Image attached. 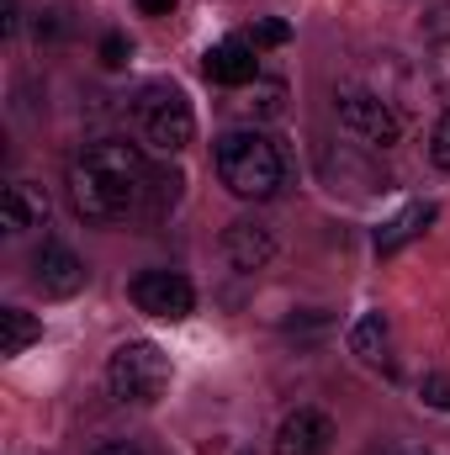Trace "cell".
<instances>
[{
  "instance_id": "6da1fadb",
  "label": "cell",
  "mask_w": 450,
  "mask_h": 455,
  "mask_svg": "<svg viewBox=\"0 0 450 455\" xmlns=\"http://www.w3.org/2000/svg\"><path fill=\"white\" fill-rule=\"evenodd\" d=\"M149 159L127 138H96L75 164H69V202L91 223H117L143 207L149 196Z\"/></svg>"
},
{
  "instance_id": "ac0fdd59",
  "label": "cell",
  "mask_w": 450,
  "mask_h": 455,
  "mask_svg": "<svg viewBox=\"0 0 450 455\" xmlns=\"http://www.w3.org/2000/svg\"><path fill=\"white\" fill-rule=\"evenodd\" d=\"M430 159L450 175V112L440 116V122H435V132H430Z\"/></svg>"
},
{
  "instance_id": "2e32d148",
  "label": "cell",
  "mask_w": 450,
  "mask_h": 455,
  "mask_svg": "<svg viewBox=\"0 0 450 455\" xmlns=\"http://www.w3.org/2000/svg\"><path fill=\"white\" fill-rule=\"evenodd\" d=\"M244 112L265 116V122H270V116H281V112H286V85H276V80H270V85H254V101H244Z\"/></svg>"
},
{
  "instance_id": "5bb4252c",
  "label": "cell",
  "mask_w": 450,
  "mask_h": 455,
  "mask_svg": "<svg viewBox=\"0 0 450 455\" xmlns=\"http://www.w3.org/2000/svg\"><path fill=\"white\" fill-rule=\"evenodd\" d=\"M382 344H387V318H382V313H360L355 329H350V349H355L360 360H376Z\"/></svg>"
},
{
  "instance_id": "7402d4cb",
  "label": "cell",
  "mask_w": 450,
  "mask_h": 455,
  "mask_svg": "<svg viewBox=\"0 0 450 455\" xmlns=\"http://www.w3.org/2000/svg\"><path fill=\"white\" fill-rule=\"evenodd\" d=\"M91 455H143V451H138V445H122V440H117V445H96Z\"/></svg>"
},
{
  "instance_id": "ffe728a7",
  "label": "cell",
  "mask_w": 450,
  "mask_h": 455,
  "mask_svg": "<svg viewBox=\"0 0 450 455\" xmlns=\"http://www.w3.org/2000/svg\"><path fill=\"white\" fill-rule=\"evenodd\" d=\"M127 53H133V48H127V37H122V32H107V37H101V64H107V69H122V64H127Z\"/></svg>"
},
{
  "instance_id": "44dd1931",
  "label": "cell",
  "mask_w": 450,
  "mask_h": 455,
  "mask_svg": "<svg viewBox=\"0 0 450 455\" xmlns=\"http://www.w3.org/2000/svg\"><path fill=\"white\" fill-rule=\"evenodd\" d=\"M138 11H143V16H170L175 0H138Z\"/></svg>"
},
{
  "instance_id": "5b68a950",
  "label": "cell",
  "mask_w": 450,
  "mask_h": 455,
  "mask_svg": "<svg viewBox=\"0 0 450 455\" xmlns=\"http://www.w3.org/2000/svg\"><path fill=\"white\" fill-rule=\"evenodd\" d=\"M334 112H339V127H344L350 138L371 143V148H392V143L403 138V122H398V112H392L376 91H339V96H334Z\"/></svg>"
},
{
  "instance_id": "30bf717a",
  "label": "cell",
  "mask_w": 450,
  "mask_h": 455,
  "mask_svg": "<svg viewBox=\"0 0 450 455\" xmlns=\"http://www.w3.org/2000/svg\"><path fill=\"white\" fill-rule=\"evenodd\" d=\"M202 69H207V80L223 85V91H244V85H254V80H260L254 43H244V37H223V43H213L207 59H202Z\"/></svg>"
},
{
  "instance_id": "3957f363",
  "label": "cell",
  "mask_w": 450,
  "mask_h": 455,
  "mask_svg": "<svg viewBox=\"0 0 450 455\" xmlns=\"http://www.w3.org/2000/svg\"><path fill=\"white\" fill-rule=\"evenodd\" d=\"M107 387H112L117 403H138V408L159 403L170 387V355L149 339L117 344L112 360H107Z\"/></svg>"
},
{
  "instance_id": "e0dca14e",
  "label": "cell",
  "mask_w": 450,
  "mask_h": 455,
  "mask_svg": "<svg viewBox=\"0 0 450 455\" xmlns=\"http://www.w3.org/2000/svg\"><path fill=\"white\" fill-rule=\"evenodd\" d=\"M249 43H254V48H281V43H292V27H286V21H276V16H265V21H254Z\"/></svg>"
},
{
  "instance_id": "7a4b0ae2",
  "label": "cell",
  "mask_w": 450,
  "mask_h": 455,
  "mask_svg": "<svg viewBox=\"0 0 450 455\" xmlns=\"http://www.w3.org/2000/svg\"><path fill=\"white\" fill-rule=\"evenodd\" d=\"M213 164H218V180H223L238 202H270V196L286 186V159H281V148H276L265 132H254V127L223 132L218 148H213Z\"/></svg>"
},
{
  "instance_id": "4fadbf2b",
  "label": "cell",
  "mask_w": 450,
  "mask_h": 455,
  "mask_svg": "<svg viewBox=\"0 0 450 455\" xmlns=\"http://www.w3.org/2000/svg\"><path fill=\"white\" fill-rule=\"evenodd\" d=\"M37 339H43V323L32 313H21V307L0 313V355H21L27 344H37Z\"/></svg>"
},
{
  "instance_id": "277c9868",
  "label": "cell",
  "mask_w": 450,
  "mask_h": 455,
  "mask_svg": "<svg viewBox=\"0 0 450 455\" xmlns=\"http://www.w3.org/2000/svg\"><path fill=\"white\" fill-rule=\"evenodd\" d=\"M133 116H138V132L159 154H181L197 138V116H191V101L181 85H143L133 101Z\"/></svg>"
},
{
  "instance_id": "8992f818",
  "label": "cell",
  "mask_w": 450,
  "mask_h": 455,
  "mask_svg": "<svg viewBox=\"0 0 450 455\" xmlns=\"http://www.w3.org/2000/svg\"><path fill=\"white\" fill-rule=\"evenodd\" d=\"M127 297H133L138 313L165 318V323H181V318H191V307H197V286H191L181 270H143V275H133Z\"/></svg>"
},
{
  "instance_id": "9a60e30c",
  "label": "cell",
  "mask_w": 450,
  "mask_h": 455,
  "mask_svg": "<svg viewBox=\"0 0 450 455\" xmlns=\"http://www.w3.org/2000/svg\"><path fill=\"white\" fill-rule=\"evenodd\" d=\"M181 186H186V180H181V170H154V175H149V196H143L149 207H143V212L165 218V212L181 202Z\"/></svg>"
},
{
  "instance_id": "7c38bea8",
  "label": "cell",
  "mask_w": 450,
  "mask_h": 455,
  "mask_svg": "<svg viewBox=\"0 0 450 455\" xmlns=\"http://www.w3.org/2000/svg\"><path fill=\"white\" fill-rule=\"evenodd\" d=\"M430 223H435V207H430V202H414V207H403L392 223L376 233V254H398L403 243H414V238H419Z\"/></svg>"
},
{
  "instance_id": "603a6c76",
  "label": "cell",
  "mask_w": 450,
  "mask_h": 455,
  "mask_svg": "<svg viewBox=\"0 0 450 455\" xmlns=\"http://www.w3.org/2000/svg\"><path fill=\"white\" fill-rule=\"evenodd\" d=\"M0 11H5V16H0V27H5V32H16V0H0Z\"/></svg>"
},
{
  "instance_id": "9c48e42d",
  "label": "cell",
  "mask_w": 450,
  "mask_h": 455,
  "mask_svg": "<svg viewBox=\"0 0 450 455\" xmlns=\"http://www.w3.org/2000/svg\"><path fill=\"white\" fill-rule=\"evenodd\" d=\"M223 254H228L233 270L254 275V270H265L276 259V233L260 223V218H238V223L223 228Z\"/></svg>"
},
{
  "instance_id": "d6986e66",
  "label": "cell",
  "mask_w": 450,
  "mask_h": 455,
  "mask_svg": "<svg viewBox=\"0 0 450 455\" xmlns=\"http://www.w3.org/2000/svg\"><path fill=\"white\" fill-rule=\"evenodd\" d=\"M419 397H424L430 408H446L450 413V376H424V381H419Z\"/></svg>"
},
{
  "instance_id": "ba28073f",
  "label": "cell",
  "mask_w": 450,
  "mask_h": 455,
  "mask_svg": "<svg viewBox=\"0 0 450 455\" xmlns=\"http://www.w3.org/2000/svg\"><path fill=\"white\" fill-rule=\"evenodd\" d=\"M32 281L43 286V297H75L80 286H85V259L75 254V249H64V243H43L37 254H32Z\"/></svg>"
},
{
  "instance_id": "8fae6325",
  "label": "cell",
  "mask_w": 450,
  "mask_h": 455,
  "mask_svg": "<svg viewBox=\"0 0 450 455\" xmlns=\"http://www.w3.org/2000/svg\"><path fill=\"white\" fill-rule=\"evenodd\" d=\"M0 218H5L11 233L43 228V223H48V196H43V186H32V180L5 186V196H0Z\"/></svg>"
},
{
  "instance_id": "52a82bcc",
  "label": "cell",
  "mask_w": 450,
  "mask_h": 455,
  "mask_svg": "<svg viewBox=\"0 0 450 455\" xmlns=\"http://www.w3.org/2000/svg\"><path fill=\"white\" fill-rule=\"evenodd\" d=\"M334 451V419L318 408H297L276 429V455H329Z\"/></svg>"
}]
</instances>
